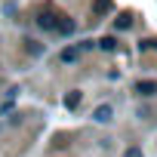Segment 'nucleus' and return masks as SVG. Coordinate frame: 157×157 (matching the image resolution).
<instances>
[{"label": "nucleus", "instance_id": "f257e3e1", "mask_svg": "<svg viewBox=\"0 0 157 157\" xmlns=\"http://www.w3.org/2000/svg\"><path fill=\"white\" fill-rule=\"evenodd\" d=\"M111 114H114V111H111L108 105H102V108H96V111H93V120H96V123H108V120H111Z\"/></svg>", "mask_w": 157, "mask_h": 157}, {"label": "nucleus", "instance_id": "20e7f679", "mask_svg": "<svg viewBox=\"0 0 157 157\" xmlns=\"http://www.w3.org/2000/svg\"><path fill=\"white\" fill-rule=\"evenodd\" d=\"M77 52H80V49H65V52H62V62H74Z\"/></svg>", "mask_w": 157, "mask_h": 157}, {"label": "nucleus", "instance_id": "423d86ee", "mask_svg": "<svg viewBox=\"0 0 157 157\" xmlns=\"http://www.w3.org/2000/svg\"><path fill=\"white\" fill-rule=\"evenodd\" d=\"M114 46H117L114 37H105V40H102V49H114Z\"/></svg>", "mask_w": 157, "mask_h": 157}, {"label": "nucleus", "instance_id": "39448f33", "mask_svg": "<svg viewBox=\"0 0 157 157\" xmlns=\"http://www.w3.org/2000/svg\"><path fill=\"white\" fill-rule=\"evenodd\" d=\"M77 102H80V93H71V96H68V99H65V105H68V108H74V105H77Z\"/></svg>", "mask_w": 157, "mask_h": 157}, {"label": "nucleus", "instance_id": "6e6552de", "mask_svg": "<svg viewBox=\"0 0 157 157\" xmlns=\"http://www.w3.org/2000/svg\"><path fill=\"white\" fill-rule=\"evenodd\" d=\"M126 157H142V148H129V151H126Z\"/></svg>", "mask_w": 157, "mask_h": 157}, {"label": "nucleus", "instance_id": "f03ea898", "mask_svg": "<svg viewBox=\"0 0 157 157\" xmlns=\"http://www.w3.org/2000/svg\"><path fill=\"white\" fill-rule=\"evenodd\" d=\"M40 28H49V31H59V22H56V16H40Z\"/></svg>", "mask_w": 157, "mask_h": 157}, {"label": "nucleus", "instance_id": "7ed1b4c3", "mask_svg": "<svg viewBox=\"0 0 157 157\" xmlns=\"http://www.w3.org/2000/svg\"><path fill=\"white\" fill-rule=\"evenodd\" d=\"M139 93H142V96H154V93H157V80H145V83H139Z\"/></svg>", "mask_w": 157, "mask_h": 157}, {"label": "nucleus", "instance_id": "0eeeda50", "mask_svg": "<svg viewBox=\"0 0 157 157\" xmlns=\"http://www.w3.org/2000/svg\"><path fill=\"white\" fill-rule=\"evenodd\" d=\"M108 6H111V3H108V0H99V3H96V10H99V13H105Z\"/></svg>", "mask_w": 157, "mask_h": 157}]
</instances>
